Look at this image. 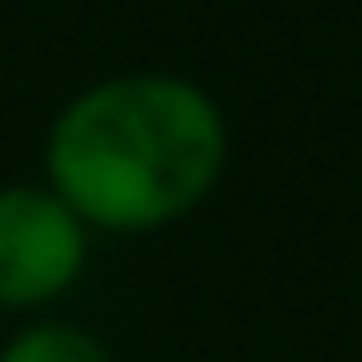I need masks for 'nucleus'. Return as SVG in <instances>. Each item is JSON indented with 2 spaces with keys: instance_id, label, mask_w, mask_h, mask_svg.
I'll return each instance as SVG.
<instances>
[{
  "instance_id": "1",
  "label": "nucleus",
  "mask_w": 362,
  "mask_h": 362,
  "mask_svg": "<svg viewBox=\"0 0 362 362\" xmlns=\"http://www.w3.org/2000/svg\"><path fill=\"white\" fill-rule=\"evenodd\" d=\"M45 170L85 226L153 232L198 209L221 181L226 113L181 74H119L62 107Z\"/></svg>"
},
{
  "instance_id": "2",
  "label": "nucleus",
  "mask_w": 362,
  "mask_h": 362,
  "mask_svg": "<svg viewBox=\"0 0 362 362\" xmlns=\"http://www.w3.org/2000/svg\"><path fill=\"white\" fill-rule=\"evenodd\" d=\"M85 266V221L40 187L0 192V305H45Z\"/></svg>"
},
{
  "instance_id": "3",
  "label": "nucleus",
  "mask_w": 362,
  "mask_h": 362,
  "mask_svg": "<svg viewBox=\"0 0 362 362\" xmlns=\"http://www.w3.org/2000/svg\"><path fill=\"white\" fill-rule=\"evenodd\" d=\"M0 362H107V351L68 322H40V328H23L0 351Z\"/></svg>"
}]
</instances>
